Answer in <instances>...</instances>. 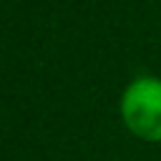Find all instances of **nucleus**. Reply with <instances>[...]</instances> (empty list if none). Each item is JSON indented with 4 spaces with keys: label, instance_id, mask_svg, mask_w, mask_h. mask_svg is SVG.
Here are the masks:
<instances>
[{
    "label": "nucleus",
    "instance_id": "1",
    "mask_svg": "<svg viewBox=\"0 0 161 161\" xmlns=\"http://www.w3.org/2000/svg\"><path fill=\"white\" fill-rule=\"evenodd\" d=\"M118 116L133 138L161 143V75L141 73L131 78L118 96Z\"/></svg>",
    "mask_w": 161,
    "mask_h": 161
}]
</instances>
